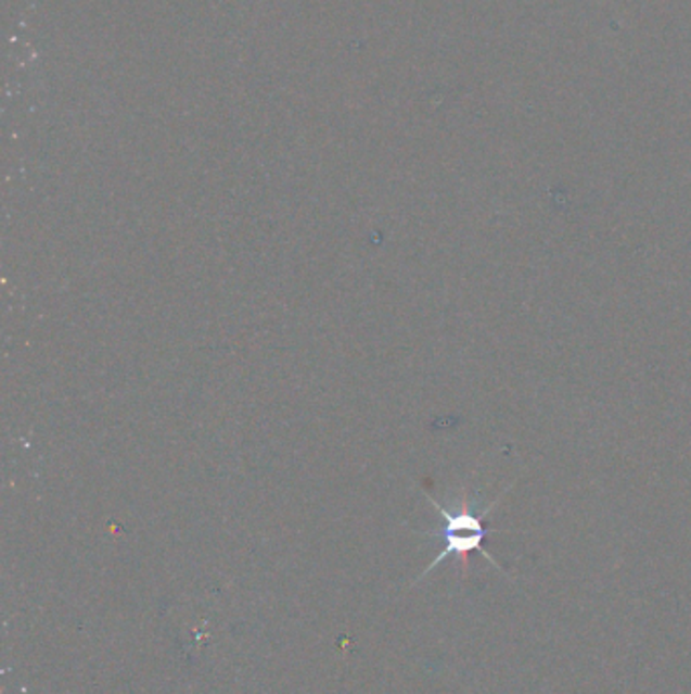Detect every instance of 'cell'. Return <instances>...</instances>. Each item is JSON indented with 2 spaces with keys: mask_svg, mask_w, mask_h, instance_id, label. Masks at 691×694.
<instances>
[{
  "mask_svg": "<svg viewBox=\"0 0 691 694\" xmlns=\"http://www.w3.org/2000/svg\"><path fill=\"white\" fill-rule=\"evenodd\" d=\"M511 488H513V483L508 485L495 502H491L487 508L483 509L476 508L475 502L469 497V494H462L461 497L455 500L450 506H443L436 497H432L431 494H424L426 495V500L434 506V509L440 514L443 526H440L438 530H426V532H420V534H422V537H431V539L443 540V551L436 555V558L432 560L431 565L415 579L414 585H418L422 579H426L440 563H445L446 558H450V556L457 558L462 577H466V572H469V556H471V553H481V555L485 556V558L491 563L497 571L508 575V572L503 571V567L492 558L491 553L485 551L483 542H485V539H487L489 534H492V530H489V528L485 526V518L491 514V509L497 508V504L506 497V494H508Z\"/></svg>",
  "mask_w": 691,
  "mask_h": 694,
  "instance_id": "1",
  "label": "cell"
}]
</instances>
